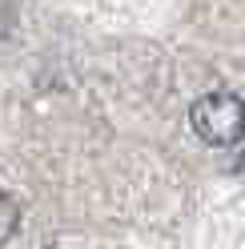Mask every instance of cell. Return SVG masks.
Instances as JSON below:
<instances>
[{
  "label": "cell",
  "mask_w": 245,
  "mask_h": 249,
  "mask_svg": "<svg viewBox=\"0 0 245 249\" xmlns=\"http://www.w3.org/2000/svg\"><path fill=\"white\" fill-rule=\"evenodd\" d=\"M189 124L193 133L201 137L205 145L213 149H229L245 137V101L237 92H205L197 97L193 108H189Z\"/></svg>",
  "instance_id": "1"
},
{
  "label": "cell",
  "mask_w": 245,
  "mask_h": 249,
  "mask_svg": "<svg viewBox=\"0 0 245 249\" xmlns=\"http://www.w3.org/2000/svg\"><path fill=\"white\" fill-rule=\"evenodd\" d=\"M17 229H20V205H17L4 189H0V245H4Z\"/></svg>",
  "instance_id": "2"
},
{
  "label": "cell",
  "mask_w": 245,
  "mask_h": 249,
  "mask_svg": "<svg viewBox=\"0 0 245 249\" xmlns=\"http://www.w3.org/2000/svg\"><path fill=\"white\" fill-rule=\"evenodd\" d=\"M237 173H245V153H241V157H237Z\"/></svg>",
  "instance_id": "3"
}]
</instances>
